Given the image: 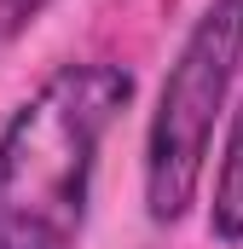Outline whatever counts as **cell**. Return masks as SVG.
<instances>
[{
	"label": "cell",
	"instance_id": "2",
	"mask_svg": "<svg viewBox=\"0 0 243 249\" xmlns=\"http://www.w3.org/2000/svg\"><path fill=\"white\" fill-rule=\"evenodd\" d=\"M243 64V0H208L185 29L180 53L162 75L156 110L145 127V209L156 226H180L203 191L214 122Z\"/></svg>",
	"mask_w": 243,
	"mask_h": 249
},
{
	"label": "cell",
	"instance_id": "4",
	"mask_svg": "<svg viewBox=\"0 0 243 249\" xmlns=\"http://www.w3.org/2000/svg\"><path fill=\"white\" fill-rule=\"evenodd\" d=\"M52 0H0V41H17Z\"/></svg>",
	"mask_w": 243,
	"mask_h": 249
},
{
	"label": "cell",
	"instance_id": "3",
	"mask_svg": "<svg viewBox=\"0 0 243 249\" xmlns=\"http://www.w3.org/2000/svg\"><path fill=\"white\" fill-rule=\"evenodd\" d=\"M208 238L226 249H243V110L232 116L220 168H214V197H208Z\"/></svg>",
	"mask_w": 243,
	"mask_h": 249
},
{
	"label": "cell",
	"instance_id": "1",
	"mask_svg": "<svg viewBox=\"0 0 243 249\" xmlns=\"http://www.w3.org/2000/svg\"><path fill=\"white\" fill-rule=\"evenodd\" d=\"M133 105L122 64H58L0 127V249H75L99 145Z\"/></svg>",
	"mask_w": 243,
	"mask_h": 249
}]
</instances>
